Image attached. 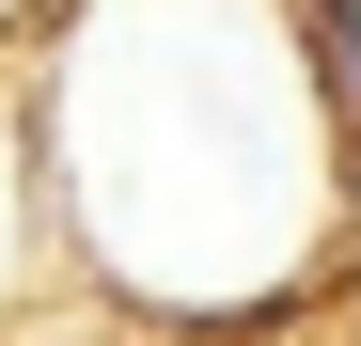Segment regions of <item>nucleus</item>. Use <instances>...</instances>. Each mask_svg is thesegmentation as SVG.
Wrapping results in <instances>:
<instances>
[{"mask_svg": "<svg viewBox=\"0 0 361 346\" xmlns=\"http://www.w3.org/2000/svg\"><path fill=\"white\" fill-rule=\"evenodd\" d=\"M345 268H361V126H345Z\"/></svg>", "mask_w": 361, "mask_h": 346, "instance_id": "f03ea898", "label": "nucleus"}, {"mask_svg": "<svg viewBox=\"0 0 361 346\" xmlns=\"http://www.w3.org/2000/svg\"><path fill=\"white\" fill-rule=\"evenodd\" d=\"M298 32H314V79H330V110L361 126V0H298Z\"/></svg>", "mask_w": 361, "mask_h": 346, "instance_id": "f257e3e1", "label": "nucleus"}]
</instances>
